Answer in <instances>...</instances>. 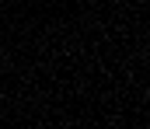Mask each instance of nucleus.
Here are the masks:
<instances>
[{
    "label": "nucleus",
    "mask_w": 150,
    "mask_h": 129,
    "mask_svg": "<svg viewBox=\"0 0 150 129\" xmlns=\"http://www.w3.org/2000/svg\"><path fill=\"white\" fill-rule=\"evenodd\" d=\"M0 52H4V39H0Z\"/></svg>",
    "instance_id": "1"
}]
</instances>
